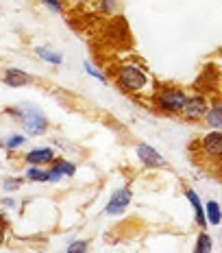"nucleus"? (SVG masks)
<instances>
[{"label":"nucleus","instance_id":"obj_1","mask_svg":"<svg viewBox=\"0 0 222 253\" xmlns=\"http://www.w3.org/2000/svg\"><path fill=\"white\" fill-rule=\"evenodd\" d=\"M11 116H18L24 123V129L29 135H44L46 129H48V120L46 116L39 112L33 105H22V107H11L9 109Z\"/></svg>","mask_w":222,"mask_h":253},{"label":"nucleus","instance_id":"obj_2","mask_svg":"<svg viewBox=\"0 0 222 253\" xmlns=\"http://www.w3.org/2000/svg\"><path fill=\"white\" fill-rule=\"evenodd\" d=\"M185 92L179 87H163L155 94V105L159 112H166V114H179L183 109V103H185Z\"/></svg>","mask_w":222,"mask_h":253},{"label":"nucleus","instance_id":"obj_3","mask_svg":"<svg viewBox=\"0 0 222 253\" xmlns=\"http://www.w3.org/2000/svg\"><path fill=\"white\" fill-rule=\"evenodd\" d=\"M148 77L144 75V70H140L137 66H122L118 70V85L124 89V92H140V89L146 87Z\"/></svg>","mask_w":222,"mask_h":253},{"label":"nucleus","instance_id":"obj_4","mask_svg":"<svg viewBox=\"0 0 222 253\" xmlns=\"http://www.w3.org/2000/svg\"><path fill=\"white\" fill-rule=\"evenodd\" d=\"M207 112H209L207 101H205L203 96H198V94L185 98L183 109H181L183 118H187V120H200V118H205V116H207Z\"/></svg>","mask_w":222,"mask_h":253},{"label":"nucleus","instance_id":"obj_5","mask_svg":"<svg viewBox=\"0 0 222 253\" xmlns=\"http://www.w3.org/2000/svg\"><path fill=\"white\" fill-rule=\"evenodd\" d=\"M131 197H133L131 188H120V190H115V192L111 194L107 208H105V214H109V216H118V214H122L124 210L129 208Z\"/></svg>","mask_w":222,"mask_h":253},{"label":"nucleus","instance_id":"obj_6","mask_svg":"<svg viewBox=\"0 0 222 253\" xmlns=\"http://www.w3.org/2000/svg\"><path fill=\"white\" fill-rule=\"evenodd\" d=\"M137 157L144 166H152V168H159V166H166V160L152 149L150 144H140L137 146Z\"/></svg>","mask_w":222,"mask_h":253},{"label":"nucleus","instance_id":"obj_7","mask_svg":"<svg viewBox=\"0 0 222 253\" xmlns=\"http://www.w3.org/2000/svg\"><path fill=\"white\" fill-rule=\"evenodd\" d=\"M200 149L209 157H222V131H211L200 142Z\"/></svg>","mask_w":222,"mask_h":253},{"label":"nucleus","instance_id":"obj_8","mask_svg":"<svg viewBox=\"0 0 222 253\" xmlns=\"http://www.w3.org/2000/svg\"><path fill=\"white\" fill-rule=\"evenodd\" d=\"M55 160V153L52 149H33L26 153V162L31 166H41V164H48V162Z\"/></svg>","mask_w":222,"mask_h":253},{"label":"nucleus","instance_id":"obj_9","mask_svg":"<svg viewBox=\"0 0 222 253\" xmlns=\"http://www.w3.org/2000/svg\"><path fill=\"white\" fill-rule=\"evenodd\" d=\"M4 83L11 87H22V85H29L31 83V77L26 75V72L22 70H15V68H11V70L4 72Z\"/></svg>","mask_w":222,"mask_h":253},{"label":"nucleus","instance_id":"obj_10","mask_svg":"<svg viewBox=\"0 0 222 253\" xmlns=\"http://www.w3.org/2000/svg\"><path fill=\"white\" fill-rule=\"evenodd\" d=\"M187 201L192 203V208H194V212H196V220H198V225L200 227H207V216H205V208H203V203H200V199H198V194L194 192V190H187Z\"/></svg>","mask_w":222,"mask_h":253},{"label":"nucleus","instance_id":"obj_11","mask_svg":"<svg viewBox=\"0 0 222 253\" xmlns=\"http://www.w3.org/2000/svg\"><path fill=\"white\" fill-rule=\"evenodd\" d=\"M205 118H207V125L214 131H222V103L220 105H214V107L207 112Z\"/></svg>","mask_w":222,"mask_h":253},{"label":"nucleus","instance_id":"obj_12","mask_svg":"<svg viewBox=\"0 0 222 253\" xmlns=\"http://www.w3.org/2000/svg\"><path fill=\"white\" fill-rule=\"evenodd\" d=\"M205 216H207L209 225H220L222 223V208L216 201H209L205 205Z\"/></svg>","mask_w":222,"mask_h":253},{"label":"nucleus","instance_id":"obj_13","mask_svg":"<svg viewBox=\"0 0 222 253\" xmlns=\"http://www.w3.org/2000/svg\"><path fill=\"white\" fill-rule=\"evenodd\" d=\"M37 55L41 57L44 61H48V63H55V66H59V63L63 61V57L59 55V52H52V50H48V48H37L35 50Z\"/></svg>","mask_w":222,"mask_h":253},{"label":"nucleus","instance_id":"obj_14","mask_svg":"<svg viewBox=\"0 0 222 253\" xmlns=\"http://www.w3.org/2000/svg\"><path fill=\"white\" fill-rule=\"evenodd\" d=\"M26 179H29V181H48V170H41V168H37V166H31L29 170H26Z\"/></svg>","mask_w":222,"mask_h":253},{"label":"nucleus","instance_id":"obj_15","mask_svg":"<svg viewBox=\"0 0 222 253\" xmlns=\"http://www.w3.org/2000/svg\"><path fill=\"white\" fill-rule=\"evenodd\" d=\"M194 253H211V238L207 234H200L198 240H196V249H194Z\"/></svg>","mask_w":222,"mask_h":253},{"label":"nucleus","instance_id":"obj_16","mask_svg":"<svg viewBox=\"0 0 222 253\" xmlns=\"http://www.w3.org/2000/svg\"><path fill=\"white\" fill-rule=\"evenodd\" d=\"M55 168L61 172L63 177H72L74 175V164L72 162H59V164H55Z\"/></svg>","mask_w":222,"mask_h":253},{"label":"nucleus","instance_id":"obj_17","mask_svg":"<svg viewBox=\"0 0 222 253\" xmlns=\"http://www.w3.org/2000/svg\"><path fill=\"white\" fill-rule=\"evenodd\" d=\"M24 135H13V138H9L7 142H0V146H7V149H18V146L24 144Z\"/></svg>","mask_w":222,"mask_h":253},{"label":"nucleus","instance_id":"obj_18","mask_svg":"<svg viewBox=\"0 0 222 253\" xmlns=\"http://www.w3.org/2000/svg\"><path fill=\"white\" fill-rule=\"evenodd\" d=\"M87 251V240H76L66 249V253H85Z\"/></svg>","mask_w":222,"mask_h":253},{"label":"nucleus","instance_id":"obj_19","mask_svg":"<svg viewBox=\"0 0 222 253\" xmlns=\"http://www.w3.org/2000/svg\"><path fill=\"white\" fill-rule=\"evenodd\" d=\"M85 70H87V75H92L94 79H98V81H100V83H107V79H105L103 75H100V72H98V70H96V68H94V66H92V63H89V61H85Z\"/></svg>","mask_w":222,"mask_h":253},{"label":"nucleus","instance_id":"obj_20","mask_svg":"<svg viewBox=\"0 0 222 253\" xmlns=\"http://www.w3.org/2000/svg\"><path fill=\"white\" fill-rule=\"evenodd\" d=\"M115 9V0H100V11L103 13H111Z\"/></svg>","mask_w":222,"mask_h":253},{"label":"nucleus","instance_id":"obj_21","mask_svg":"<svg viewBox=\"0 0 222 253\" xmlns=\"http://www.w3.org/2000/svg\"><path fill=\"white\" fill-rule=\"evenodd\" d=\"M46 4L52 9V11H61V4H59V0H44Z\"/></svg>","mask_w":222,"mask_h":253},{"label":"nucleus","instance_id":"obj_22","mask_svg":"<svg viewBox=\"0 0 222 253\" xmlns=\"http://www.w3.org/2000/svg\"><path fill=\"white\" fill-rule=\"evenodd\" d=\"M18 183H20V181H7V183H4V188H7V190H13V188H18Z\"/></svg>","mask_w":222,"mask_h":253},{"label":"nucleus","instance_id":"obj_23","mask_svg":"<svg viewBox=\"0 0 222 253\" xmlns=\"http://www.w3.org/2000/svg\"><path fill=\"white\" fill-rule=\"evenodd\" d=\"M72 2H89V0H72Z\"/></svg>","mask_w":222,"mask_h":253}]
</instances>
